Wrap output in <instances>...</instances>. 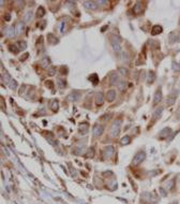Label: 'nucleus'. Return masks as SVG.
Here are the masks:
<instances>
[{"mask_svg":"<svg viewBox=\"0 0 180 204\" xmlns=\"http://www.w3.org/2000/svg\"><path fill=\"white\" fill-rule=\"evenodd\" d=\"M171 133H172V129L171 128H164L163 130H161L160 133H159L160 139H166L168 135H171Z\"/></svg>","mask_w":180,"mask_h":204,"instance_id":"6e6552de","label":"nucleus"},{"mask_svg":"<svg viewBox=\"0 0 180 204\" xmlns=\"http://www.w3.org/2000/svg\"><path fill=\"white\" fill-rule=\"evenodd\" d=\"M63 72L67 73V72H68V69H67V68H63V67H62V68H61V73H63Z\"/></svg>","mask_w":180,"mask_h":204,"instance_id":"c9c22d12","label":"nucleus"},{"mask_svg":"<svg viewBox=\"0 0 180 204\" xmlns=\"http://www.w3.org/2000/svg\"><path fill=\"white\" fill-rule=\"evenodd\" d=\"M48 63H49V59H48V58H44V59H43L42 61H41V64L43 66V68L47 67V64H48Z\"/></svg>","mask_w":180,"mask_h":204,"instance_id":"a878e982","label":"nucleus"},{"mask_svg":"<svg viewBox=\"0 0 180 204\" xmlns=\"http://www.w3.org/2000/svg\"><path fill=\"white\" fill-rule=\"evenodd\" d=\"M88 153H90V154H87V156H88V157H92V156H93V148L89 149Z\"/></svg>","mask_w":180,"mask_h":204,"instance_id":"2f4dec72","label":"nucleus"},{"mask_svg":"<svg viewBox=\"0 0 180 204\" xmlns=\"http://www.w3.org/2000/svg\"><path fill=\"white\" fill-rule=\"evenodd\" d=\"M88 131V124H82L80 126V132H82V134L87 133Z\"/></svg>","mask_w":180,"mask_h":204,"instance_id":"412c9836","label":"nucleus"},{"mask_svg":"<svg viewBox=\"0 0 180 204\" xmlns=\"http://www.w3.org/2000/svg\"><path fill=\"white\" fill-rule=\"evenodd\" d=\"M55 72H56V68H55V67H52V68H50V69L48 70V74L50 75V76L55 74Z\"/></svg>","mask_w":180,"mask_h":204,"instance_id":"c85d7f7f","label":"nucleus"},{"mask_svg":"<svg viewBox=\"0 0 180 204\" xmlns=\"http://www.w3.org/2000/svg\"><path fill=\"white\" fill-rule=\"evenodd\" d=\"M119 72H120L122 75H128V70L124 69V68H119Z\"/></svg>","mask_w":180,"mask_h":204,"instance_id":"cd10ccee","label":"nucleus"},{"mask_svg":"<svg viewBox=\"0 0 180 204\" xmlns=\"http://www.w3.org/2000/svg\"><path fill=\"white\" fill-rule=\"evenodd\" d=\"M95 103L98 105H102L104 103V96L102 92H98L95 96Z\"/></svg>","mask_w":180,"mask_h":204,"instance_id":"4468645a","label":"nucleus"},{"mask_svg":"<svg viewBox=\"0 0 180 204\" xmlns=\"http://www.w3.org/2000/svg\"><path fill=\"white\" fill-rule=\"evenodd\" d=\"M180 40V33L178 31H173L168 35V41H170L171 44H174V43L178 42Z\"/></svg>","mask_w":180,"mask_h":204,"instance_id":"20e7f679","label":"nucleus"},{"mask_svg":"<svg viewBox=\"0 0 180 204\" xmlns=\"http://www.w3.org/2000/svg\"><path fill=\"white\" fill-rule=\"evenodd\" d=\"M115 98H116V91L115 90H109V91H107L106 92V99H107V101H114Z\"/></svg>","mask_w":180,"mask_h":204,"instance_id":"2eb2a0df","label":"nucleus"},{"mask_svg":"<svg viewBox=\"0 0 180 204\" xmlns=\"http://www.w3.org/2000/svg\"><path fill=\"white\" fill-rule=\"evenodd\" d=\"M37 15L39 17H42V16H44L45 15V9H44V6H39V9L37 11Z\"/></svg>","mask_w":180,"mask_h":204,"instance_id":"4be33fe9","label":"nucleus"},{"mask_svg":"<svg viewBox=\"0 0 180 204\" xmlns=\"http://www.w3.org/2000/svg\"><path fill=\"white\" fill-rule=\"evenodd\" d=\"M143 12V5L140 2H136L134 6H133V13L135 14V15H138V14H140Z\"/></svg>","mask_w":180,"mask_h":204,"instance_id":"1a4fd4ad","label":"nucleus"},{"mask_svg":"<svg viewBox=\"0 0 180 204\" xmlns=\"http://www.w3.org/2000/svg\"><path fill=\"white\" fill-rule=\"evenodd\" d=\"M45 24H46V21H42V23H41V26H40L41 29H44V28H45Z\"/></svg>","mask_w":180,"mask_h":204,"instance_id":"f704fd0d","label":"nucleus"},{"mask_svg":"<svg viewBox=\"0 0 180 204\" xmlns=\"http://www.w3.org/2000/svg\"><path fill=\"white\" fill-rule=\"evenodd\" d=\"M162 97H163V95H162V89H161V87H159L157 89L156 94H154V97H153V104L154 105L158 104L159 102H161Z\"/></svg>","mask_w":180,"mask_h":204,"instance_id":"423d86ee","label":"nucleus"},{"mask_svg":"<svg viewBox=\"0 0 180 204\" xmlns=\"http://www.w3.org/2000/svg\"><path fill=\"white\" fill-rule=\"evenodd\" d=\"M16 45L18 46V49H25L27 47V43L25 41H21V42H17Z\"/></svg>","mask_w":180,"mask_h":204,"instance_id":"b1692460","label":"nucleus"},{"mask_svg":"<svg viewBox=\"0 0 180 204\" xmlns=\"http://www.w3.org/2000/svg\"><path fill=\"white\" fill-rule=\"evenodd\" d=\"M58 107H59V103L57 100H53L52 103H50V109H52L53 111H57L58 110Z\"/></svg>","mask_w":180,"mask_h":204,"instance_id":"5701e85b","label":"nucleus"},{"mask_svg":"<svg viewBox=\"0 0 180 204\" xmlns=\"http://www.w3.org/2000/svg\"><path fill=\"white\" fill-rule=\"evenodd\" d=\"M130 142H131V138L129 137V135H124V137L121 139V141H120V143H121L122 145L130 144Z\"/></svg>","mask_w":180,"mask_h":204,"instance_id":"aec40b11","label":"nucleus"},{"mask_svg":"<svg viewBox=\"0 0 180 204\" xmlns=\"http://www.w3.org/2000/svg\"><path fill=\"white\" fill-rule=\"evenodd\" d=\"M104 132V127L103 126H95L93 128V135L94 137H100Z\"/></svg>","mask_w":180,"mask_h":204,"instance_id":"9b49d317","label":"nucleus"},{"mask_svg":"<svg viewBox=\"0 0 180 204\" xmlns=\"http://www.w3.org/2000/svg\"><path fill=\"white\" fill-rule=\"evenodd\" d=\"M26 57H28V53H26V54H25V55L23 56V57H21V60H25V59H26Z\"/></svg>","mask_w":180,"mask_h":204,"instance_id":"4c0bfd02","label":"nucleus"},{"mask_svg":"<svg viewBox=\"0 0 180 204\" xmlns=\"http://www.w3.org/2000/svg\"><path fill=\"white\" fill-rule=\"evenodd\" d=\"M110 43H111V45H113V47L116 52L121 51V42H120V39H119L118 35H116V34L111 35L110 37Z\"/></svg>","mask_w":180,"mask_h":204,"instance_id":"f03ea898","label":"nucleus"},{"mask_svg":"<svg viewBox=\"0 0 180 204\" xmlns=\"http://www.w3.org/2000/svg\"><path fill=\"white\" fill-rule=\"evenodd\" d=\"M80 92H77V91H75V92H72V94H70L69 96L67 97V100L68 101H71V102H74V101H77L78 99H80Z\"/></svg>","mask_w":180,"mask_h":204,"instance_id":"0eeeda50","label":"nucleus"},{"mask_svg":"<svg viewBox=\"0 0 180 204\" xmlns=\"http://www.w3.org/2000/svg\"><path fill=\"white\" fill-rule=\"evenodd\" d=\"M120 128H121V120L117 119L116 121H114V124L111 125V128H110V135L111 137H117L120 132Z\"/></svg>","mask_w":180,"mask_h":204,"instance_id":"f257e3e1","label":"nucleus"},{"mask_svg":"<svg viewBox=\"0 0 180 204\" xmlns=\"http://www.w3.org/2000/svg\"><path fill=\"white\" fill-rule=\"evenodd\" d=\"M105 152H106V155H107V156H110L111 154L114 153V147H113V146H107L106 149H105Z\"/></svg>","mask_w":180,"mask_h":204,"instance_id":"393cba45","label":"nucleus"},{"mask_svg":"<svg viewBox=\"0 0 180 204\" xmlns=\"http://www.w3.org/2000/svg\"><path fill=\"white\" fill-rule=\"evenodd\" d=\"M154 80H156V73L153 72V71H150V72L148 73V77H147V83L148 84H152Z\"/></svg>","mask_w":180,"mask_h":204,"instance_id":"dca6fc26","label":"nucleus"},{"mask_svg":"<svg viewBox=\"0 0 180 204\" xmlns=\"http://www.w3.org/2000/svg\"><path fill=\"white\" fill-rule=\"evenodd\" d=\"M89 80L92 82L93 85H96V84L99 83V76H98L96 74H91V75L89 76Z\"/></svg>","mask_w":180,"mask_h":204,"instance_id":"6ab92c4d","label":"nucleus"},{"mask_svg":"<svg viewBox=\"0 0 180 204\" xmlns=\"http://www.w3.org/2000/svg\"><path fill=\"white\" fill-rule=\"evenodd\" d=\"M4 19H5L6 21H9V20L11 19V16H10V14H5V16H4Z\"/></svg>","mask_w":180,"mask_h":204,"instance_id":"72a5a7b5","label":"nucleus"},{"mask_svg":"<svg viewBox=\"0 0 180 204\" xmlns=\"http://www.w3.org/2000/svg\"><path fill=\"white\" fill-rule=\"evenodd\" d=\"M145 157H146V154L144 153V152H139V153H137V154L135 155L134 159H133V163H134V164H138V163H140L144 159H145Z\"/></svg>","mask_w":180,"mask_h":204,"instance_id":"39448f33","label":"nucleus"},{"mask_svg":"<svg viewBox=\"0 0 180 204\" xmlns=\"http://www.w3.org/2000/svg\"><path fill=\"white\" fill-rule=\"evenodd\" d=\"M178 95H179V90H174V91H172L171 94L167 96V99H166V105H167V106H171V105L174 104V103L176 102V99H177Z\"/></svg>","mask_w":180,"mask_h":204,"instance_id":"7ed1b4c3","label":"nucleus"},{"mask_svg":"<svg viewBox=\"0 0 180 204\" xmlns=\"http://www.w3.org/2000/svg\"><path fill=\"white\" fill-rule=\"evenodd\" d=\"M118 87H119L120 90H123V89L125 88V83L124 82H120V84L118 85Z\"/></svg>","mask_w":180,"mask_h":204,"instance_id":"c756f323","label":"nucleus"},{"mask_svg":"<svg viewBox=\"0 0 180 204\" xmlns=\"http://www.w3.org/2000/svg\"><path fill=\"white\" fill-rule=\"evenodd\" d=\"M162 113H163V107H159V109H157L156 111H154L153 114H152V123L153 121H156L158 118L161 117Z\"/></svg>","mask_w":180,"mask_h":204,"instance_id":"9d476101","label":"nucleus"},{"mask_svg":"<svg viewBox=\"0 0 180 204\" xmlns=\"http://www.w3.org/2000/svg\"><path fill=\"white\" fill-rule=\"evenodd\" d=\"M160 191L162 192V195H163V196H166V192H165V190H164L163 188H161V189H160Z\"/></svg>","mask_w":180,"mask_h":204,"instance_id":"e433bc0d","label":"nucleus"},{"mask_svg":"<svg viewBox=\"0 0 180 204\" xmlns=\"http://www.w3.org/2000/svg\"><path fill=\"white\" fill-rule=\"evenodd\" d=\"M84 5L87 9H96V2L94 1H85Z\"/></svg>","mask_w":180,"mask_h":204,"instance_id":"f3484780","label":"nucleus"},{"mask_svg":"<svg viewBox=\"0 0 180 204\" xmlns=\"http://www.w3.org/2000/svg\"><path fill=\"white\" fill-rule=\"evenodd\" d=\"M119 82V75L117 73H113L109 77V84L110 85H116Z\"/></svg>","mask_w":180,"mask_h":204,"instance_id":"ddd939ff","label":"nucleus"},{"mask_svg":"<svg viewBox=\"0 0 180 204\" xmlns=\"http://www.w3.org/2000/svg\"><path fill=\"white\" fill-rule=\"evenodd\" d=\"M24 24L23 23H17L16 24V26H15V32H16V34H19L21 31L24 30Z\"/></svg>","mask_w":180,"mask_h":204,"instance_id":"a211bd4d","label":"nucleus"},{"mask_svg":"<svg viewBox=\"0 0 180 204\" xmlns=\"http://www.w3.org/2000/svg\"><path fill=\"white\" fill-rule=\"evenodd\" d=\"M162 31H163L162 26H160V25H154V26L152 27V29H151V34L157 35V34H160Z\"/></svg>","mask_w":180,"mask_h":204,"instance_id":"f8f14e48","label":"nucleus"},{"mask_svg":"<svg viewBox=\"0 0 180 204\" xmlns=\"http://www.w3.org/2000/svg\"><path fill=\"white\" fill-rule=\"evenodd\" d=\"M173 70L174 71H179L180 70V66H179V63L178 62H173Z\"/></svg>","mask_w":180,"mask_h":204,"instance_id":"bb28decb","label":"nucleus"},{"mask_svg":"<svg viewBox=\"0 0 180 204\" xmlns=\"http://www.w3.org/2000/svg\"><path fill=\"white\" fill-rule=\"evenodd\" d=\"M11 88H12V89H15V88H16V82H15V81H12V85H11Z\"/></svg>","mask_w":180,"mask_h":204,"instance_id":"473e14b6","label":"nucleus"},{"mask_svg":"<svg viewBox=\"0 0 180 204\" xmlns=\"http://www.w3.org/2000/svg\"><path fill=\"white\" fill-rule=\"evenodd\" d=\"M46 86H47L48 88H50V89H53L54 88V84H53V82H50V81H48V82H46Z\"/></svg>","mask_w":180,"mask_h":204,"instance_id":"7c9ffc66","label":"nucleus"}]
</instances>
